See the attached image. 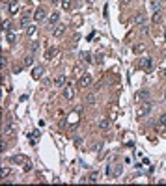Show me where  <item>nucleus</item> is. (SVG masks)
I'll use <instances>...</instances> for the list:
<instances>
[{
    "mask_svg": "<svg viewBox=\"0 0 166 186\" xmlns=\"http://www.w3.org/2000/svg\"><path fill=\"white\" fill-rule=\"evenodd\" d=\"M110 127H112V121H110V119H99V128L101 130H108Z\"/></svg>",
    "mask_w": 166,
    "mask_h": 186,
    "instance_id": "nucleus-6",
    "label": "nucleus"
},
{
    "mask_svg": "<svg viewBox=\"0 0 166 186\" xmlns=\"http://www.w3.org/2000/svg\"><path fill=\"white\" fill-rule=\"evenodd\" d=\"M86 102H88V104H95V102H97V97H95L93 93H90V95L86 97Z\"/></svg>",
    "mask_w": 166,
    "mask_h": 186,
    "instance_id": "nucleus-15",
    "label": "nucleus"
},
{
    "mask_svg": "<svg viewBox=\"0 0 166 186\" xmlns=\"http://www.w3.org/2000/svg\"><path fill=\"white\" fill-rule=\"evenodd\" d=\"M135 23L136 24H144V23H146V15H144V13H136L135 15Z\"/></svg>",
    "mask_w": 166,
    "mask_h": 186,
    "instance_id": "nucleus-12",
    "label": "nucleus"
},
{
    "mask_svg": "<svg viewBox=\"0 0 166 186\" xmlns=\"http://www.w3.org/2000/svg\"><path fill=\"white\" fill-rule=\"evenodd\" d=\"M58 19H60V15H58L56 11H54V13H50V15H49V24H50V26H54V24L58 23Z\"/></svg>",
    "mask_w": 166,
    "mask_h": 186,
    "instance_id": "nucleus-9",
    "label": "nucleus"
},
{
    "mask_svg": "<svg viewBox=\"0 0 166 186\" xmlns=\"http://www.w3.org/2000/svg\"><path fill=\"white\" fill-rule=\"evenodd\" d=\"M142 65H144V69L151 71V69H153V58H146V60L142 61Z\"/></svg>",
    "mask_w": 166,
    "mask_h": 186,
    "instance_id": "nucleus-11",
    "label": "nucleus"
},
{
    "mask_svg": "<svg viewBox=\"0 0 166 186\" xmlns=\"http://www.w3.org/2000/svg\"><path fill=\"white\" fill-rule=\"evenodd\" d=\"M164 102H166V91H164Z\"/></svg>",
    "mask_w": 166,
    "mask_h": 186,
    "instance_id": "nucleus-35",
    "label": "nucleus"
},
{
    "mask_svg": "<svg viewBox=\"0 0 166 186\" xmlns=\"http://www.w3.org/2000/svg\"><path fill=\"white\" fill-rule=\"evenodd\" d=\"M6 39H8V43H15V34H11V32H8Z\"/></svg>",
    "mask_w": 166,
    "mask_h": 186,
    "instance_id": "nucleus-22",
    "label": "nucleus"
},
{
    "mask_svg": "<svg viewBox=\"0 0 166 186\" xmlns=\"http://www.w3.org/2000/svg\"><path fill=\"white\" fill-rule=\"evenodd\" d=\"M0 63H2V67H6V65H8V61H6V56H2V61H0Z\"/></svg>",
    "mask_w": 166,
    "mask_h": 186,
    "instance_id": "nucleus-31",
    "label": "nucleus"
},
{
    "mask_svg": "<svg viewBox=\"0 0 166 186\" xmlns=\"http://www.w3.org/2000/svg\"><path fill=\"white\" fill-rule=\"evenodd\" d=\"M28 23H30V19H28L26 15H24L23 19H21V24H23V26H28Z\"/></svg>",
    "mask_w": 166,
    "mask_h": 186,
    "instance_id": "nucleus-23",
    "label": "nucleus"
},
{
    "mask_svg": "<svg viewBox=\"0 0 166 186\" xmlns=\"http://www.w3.org/2000/svg\"><path fill=\"white\" fill-rule=\"evenodd\" d=\"M63 32H65V24H58L56 28L52 30V34L56 36V37H60V36H63Z\"/></svg>",
    "mask_w": 166,
    "mask_h": 186,
    "instance_id": "nucleus-8",
    "label": "nucleus"
},
{
    "mask_svg": "<svg viewBox=\"0 0 166 186\" xmlns=\"http://www.w3.org/2000/svg\"><path fill=\"white\" fill-rule=\"evenodd\" d=\"M65 80H67V76H65V74H58L56 78H54V86H56V87H63Z\"/></svg>",
    "mask_w": 166,
    "mask_h": 186,
    "instance_id": "nucleus-4",
    "label": "nucleus"
},
{
    "mask_svg": "<svg viewBox=\"0 0 166 186\" xmlns=\"http://www.w3.org/2000/svg\"><path fill=\"white\" fill-rule=\"evenodd\" d=\"M56 54H58V49H49V50H47V54H45V58H47V60H50L52 56H56Z\"/></svg>",
    "mask_w": 166,
    "mask_h": 186,
    "instance_id": "nucleus-13",
    "label": "nucleus"
},
{
    "mask_svg": "<svg viewBox=\"0 0 166 186\" xmlns=\"http://www.w3.org/2000/svg\"><path fill=\"white\" fill-rule=\"evenodd\" d=\"M148 97H149V91H146V90L136 93V99H138V101H140V99H148Z\"/></svg>",
    "mask_w": 166,
    "mask_h": 186,
    "instance_id": "nucleus-14",
    "label": "nucleus"
},
{
    "mask_svg": "<svg viewBox=\"0 0 166 186\" xmlns=\"http://www.w3.org/2000/svg\"><path fill=\"white\" fill-rule=\"evenodd\" d=\"M50 2H52V4H58V2H62V0H50Z\"/></svg>",
    "mask_w": 166,
    "mask_h": 186,
    "instance_id": "nucleus-32",
    "label": "nucleus"
},
{
    "mask_svg": "<svg viewBox=\"0 0 166 186\" xmlns=\"http://www.w3.org/2000/svg\"><path fill=\"white\" fill-rule=\"evenodd\" d=\"M11 162H13V164H24V162H26V156L15 155V156H11Z\"/></svg>",
    "mask_w": 166,
    "mask_h": 186,
    "instance_id": "nucleus-10",
    "label": "nucleus"
},
{
    "mask_svg": "<svg viewBox=\"0 0 166 186\" xmlns=\"http://www.w3.org/2000/svg\"><path fill=\"white\" fill-rule=\"evenodd\" d=\"M79 86L82 87V90H84V87H90V86H92V76H90V74H84V76H80Z\"/></svg>",
    "mask_w": 166,
    "mask_h": 186,
    "instance_id": "nucleus-3",
    "label": "nucleus"
},
{
    "mask_svg": "<svg viewBox=\"0 0 166 186\" xmlns=\"http://www.w3.org/2000/svg\"><path fill=\"white\" fill-rule=\"evenodd\" d=\"M41 76H43V67H41V65L32 69V78H34V80H39Z\"/></svg>",
    "mask_w": 166,
    "mask_h": 186,
    "instance_id": "nucleus-5",
    "label": "nucleus"
},
{
    "mask_svg": "<svg viewBox=\"0 0 166 186\" xmlns=\"http://www.w3.org/2000/svg\"><path fill=\"white\" fill-rule=\"evenodd\" d=\"M23 169H24V171H30V169H32V164H30L28 160H26V164H23Z\"/></svg>",
    "mask_w": 166,
    "mask_h": 186,
    "instance_id": "nucleus-24",
    "label": "nucleus"
},
{
    "mask_svg": "<svg viewBox=\"0 0 166 186\" xmlns=\"http://www.w3.org/2000/svg\"><path fill=\"white\" fill-rule=\"evenodd\" d=\"M121 171H123V168H121L119 164H118V166L114 168V171H112V173H114V177H119V175H121Z\"/></svg>",
    "mask_w": 166,
    "mask_h": 186,
    "instance_id": "nucleus-20",
    "label": "nucleus"
},
{
    "mask_svg": "<svg viewBox=\"0 0 166 186\" xmlns=\"http://www.w3.org/2000/svg\"><path fill=\"white\" fill-rule=\"evenodd\" d=\"M162 76H164V78H166V69H164V71H162Z\"/></svg>",
    "mask_w": 166,
    "mask_h": 186,
    "instance_id": "nucleus-34",
    "label": "nucleus"
},
{
    "mask_svg": "<svg viewBox=\"0 0 166 186\" xmlns=\"http://www.w3.org/2000/svg\"><path fill=\"white\" fill-rule=\"evenodd\" d=\"M2 28H4V30H8V28H9V23H8V20H4V23H2Z\"/></svg>",
    "mask_w": 166,
    "mask_h": 186,
    "instance_id": "nucleus-30",
    "label": "nucleus"
},
{
    "mask_svg": "<svg viewBox=\"0 0 166 186\" xmlns=\"http://www.w3.org/2000/svg\"><path fill=\"white\" fill-rule=\"evenodd\" d=\"M9 11H11V15H15L19 11V4H11V6H9Z\"/></svg>",
    "mask_w": 166,
    "mask_h": 186,
    "instance_id": "nucleus-21",
    "label": "nucleus"
},
{
    "mask_svg": "<svg viewBox=\"0 0 166 186\" xmlns=\"http://www.w3.org/2000/svg\"><path fill=\"white\" fill-rule=\"evenodd\" d=\"M63 97H65V99H73V97H75V91H73L71 86H65L63 87Z\"/></svg>",
    "mask_w": 166,
    "mask_h": 186,
    "instance_id": "nucleus-7",
    "label": "nucleus"
},
{
    "mask_svg": "<svg viewBox=\"0 0 166 186\" xmlns=\"http://www.w3.org/2000/svg\"><path fill=\"white\" fill-rule=\"evenodd\" d=\"M99 179H101V175H99V173H92L90 177H88V181H90V182H99Z\"/></svg>",
    "mask_w": 166,
    "mask_h": 186,
    "instance_id": "nucleus-16",
    "label": "nucleus"
},
{
    "mask_svg": "<svg viewBox=\"0 0 166 186\" xmlns=\"http://www.w3.org/2000/svg\"><path fill=\"white\" fill-rule=\"evenodd\" d=\"M69 8H71V0H62V9L63 11H69Z\"/></svg>",
    "mask_w": 166,
    "mask_h": 186,
    "instance_id": "nucleus-17",
    "label": "nucleus"
},
{
    "mask_svg": "<svg viewBox=\"0 0 166 186\" xmlns=\"http://www.w3.org/2000/svg\"><path fill=\"white\" fill-rule=\"evenodd\" d=\"M159 119H161V123H162V125H166V114H162Z\"/></svg>",
    "mask_w": 166,
    "mask_h": 186,
    "instance_id": "nucleus-29",
    "label": "nucleus"
},
{
    "mask_svg": "<svg viewBox=\"0 0 166 186\" xmlns=\"http://www.w3.org/2000/svg\"><path fill=\"white\" fill-rule=\"evenodd\" d=\"M32 61H34V58H32V56L24 58V65H32Z\"/></svg>",
    "mask_w": 166,
    "mask_h": 186,
    "instance_id": "nucleus-27",
    "label": "nucleus"
},
{
    "mask_svg": "<svg viewBox=\"0 0 166 186\" xmlns=\"http://www.w3.org/2000/svg\"><path fill=\"white\" fill-rule=\"evenodd\" d=\"M151 110H153V104H151V102H144V104L140 106V110H138V115H140V117H142V115H148Z\"/></svg>",
    "mask_w": 166,
    "mask_h": 186,
    "instance_id": "nucleus-2",
    "label": "nucleus"
},
{
    "mask_svg": "<svg viewBox=\"0 0 166 186\" xmlns=\"http://www.w3.org/2000/svg\"><path fill=\"white\" fill-rule=\"evenodd\" d=\"M9 173H11V171H9L8 168H4V169H2V177L6 179V177H8V175H9Z\"/></svg>",
    "mask_w": 166,
    "mask_h": 186,
    "instance_id": "nucleus-28",
    "label": "nucleus"
},
{
    "mask_svg": "<svg viewBox=\"0 0 166 186\" xmlns=\"http://www.w3.org/2000/svg\"><path fill=\"white\" fill-rule=\"evenodd\" d=\"M164 39H166V30H164Z\"/></svg>",
    "mask_w": 166,
    "mask_h": 186,
    "instance_id": "nucleus-36",
    "label": "nucleus"
},
{
    "mask_svg": "<svg viewBox=\"0 0 166 186\" xmlns=\"http://www.w3.org/2000/svg\"><path fill=\"white\" fill-rule=\"evenodd\" d=\"M132 50H135V54H142V52H144V45H142V43H136Z\"/></svg>",
    "mask_w": 166,
    "mask_h": 186,
    "instance_id": "nucleus-18",
    "label": "nucleus"
},
{
    "mask_svg": "<svg viewBox=\"0 0 166 186\" xmlns=\"http://www.w3.org/2000/svg\"><path fill=\"white\" fill-rule=\"evenodd\" d=\"M47 19V11H45V8H37L36 9V13H34V20L36 23H41V20H45Z\"/></svg>",
    "mask_w": 166,
    "mask_h": 186,
    "instance_id": "nucleus-1",
    "label": "nucleus"
},
{
    "mask_svg": "<svg viewBox=\"0 0 166 186\" xmlns=\"http://www.w3.org/2000/svg\"><path fill=\"white\" fill-rule=\"evenodd\" d=\"M90 58H92L90 52H84V54H82V60H84V61H90Z\"/></svg>",
    "mask_w": 166,
    "mask_h": 186,
    "instance_id": "nucleus-25",
    "label": "nucleus"
},
{
    "mask_svg": "<svg viewBox=\"0 0 166 186\" xmlns=\"http://www.w3.org/2000/svg\"><path fill=\"white\" fill-rule=\"evenodd\" d=\"M131 2V0H121V4H129Z\"/></svg>",
    "mask_w": 166,
    "mask_h": 186,
    "instance_id": "nucleus-33",
    "label": "nucleus"
},
{
    "mask_svg": "<svg viewBox=\"0 0 166 186\" xmlns=\"http://www.w3.org/2000/svg\"><path fill=\"white\" fill-rule=\"evenodd\" d=\"M159 20H161V13L157 11V13H155V15H153V23H159Z\"/></svg>",
    "mask_w": 166,
    "mask_h": 186,
    "instance_id": "nucleus-26",
    "label": "nucleus"
},
{
    "mask_svg": "<svg viewBox=\"0 0 166 186\" xmlns=\"http://www.w3.org/2000/svg\"><path fill=\"white\" fill-rule=\"evenodd\" d=\"M26 34H28V36H34V34H36V26H34V24H28V26H26Z\"/></svg>",
    "mask_w": 166,
    "mask_h": 186,
    "instance_id": "nucleus-19",
    "label": "nucleus"
}]
</instances>
